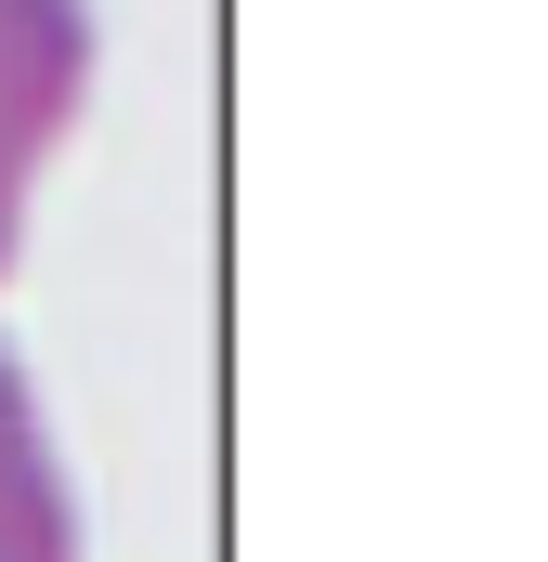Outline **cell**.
<instances>
[{"label": "cell", "mask_w": 548, "mask_h": 562, "mask_svg": "<svg viewBox=\"0 0 548 562\" xmlns=\"http://www.w3.org/2000/svg\"><path fill=\"white\" fill-rule=\"evenodd\" d=\"M92 105V0H0V276L26 249L39 170Z\"/></svg>", "instance_id": "cell-1"}, {"label": "cell", "mask_w": 548, "mask_h": 562, "mask_svg": "<svg viewBox=\"0 0 548 562\" xmlns=\"http://www.w3.org/2000/svg\"><path fill=\"white\" fill-rule=\"evenodd\" d=\"M0 562H79V484L13 340H0Z\"/></svg>", "instance_id": "cell-2"}]
</instances>
